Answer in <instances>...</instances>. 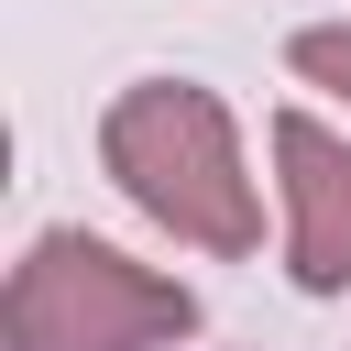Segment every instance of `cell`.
<instances>
[{
	"mask_svg": "<svg viewBox=\"0 0 351 351\" xmlns=\"http://www.w3.org/2000/svg\"><path fill=\"white\" fill-rule=\"evenodd\" d=\"M99 165L143 219H165L197 252H252L263 241V197L241 176V132H230L219 88H197V77H132L99 110Z\"/></svg>",
	"mask_w": 351,
	"mask_h": 351,
	"instance_id": "1",
	"label": "cell"
},
{
	"mask_svg": "<svg viewBox=\"0 0 351 351\" xmlns=\"http://www.w3.org/2000/svg\"><path fill=\"white\" fill-rule=\"evenodd\" d=\"M186 329H197V296L99 230H44L0 296V351H165Z\"/></svg>",
	"mask_w": 351,
	"mask_h": 351,
	"instance_id": "2",
	"label": "cell"
},
{
	"mask_svg": "<svg viewBox=\"0 0 351 351\" xmlns=\"http://www.w3.org/2000/svg\"><path fill=\"white\" fill-rule=\"evenodd\" d=\"M274 176H285V274L307 296L351 285V143L307 110H274Z\"/></svg>",
	"mask_w": 351,
	"mask_h": 351,
	"instance_id": "3",
	"label": "cell"
},
{
	"mask_svg": "<svg viewBox=\"0 0 351 351\" xmlns=\"http://www.w3.org/2000/svg\"><path fill=\"white\" fill-rule=\"evenodd\" d=\"M285 66H296L307 88H340V99H351V22H307V33L285 44Z\"/></svg>",
	"mask_w": 351,
	"mask_h": 351,
	"instance_id": "4",
	"label": "cell"
}]
</instances>
